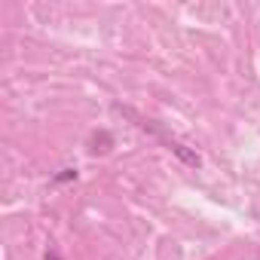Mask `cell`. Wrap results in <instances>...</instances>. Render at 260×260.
I'll return each mask as SVG.
<instances>
[{
  "label": "cell",
  "mask_w": 260,
  "mask_h": 260,
  "mask_svg": "<svg viewBox=\"0 0 260 260\" xmlns=\"http://www.w3.org/2000/svg\"><path fill=\"white\" fill-rule=\"evenodd\" d=\"M169 147H172V150H175V153H178V156H181V159L187 162V166H199V153H193V150H187L184 144H175V141H172Z\"/></svg>",
  "instance_id": "cell-1"
},
{
  "label": "cell",
  "mask_w": 260,
  "mask_h": 260,
  "mask_svg": "<svg viewBox=\"0 0 260 260\" xmlns=\"http://www.w3.org/2000/svg\"><path fill=\"white\" fill-rule=\"evenodd\" d=\"M77 178V169H61L58 175H55V184H61V181H74Z\"/></svg>",
  "instance_id": "cell-2"
}]
</instances>
